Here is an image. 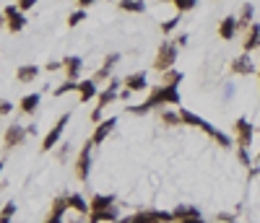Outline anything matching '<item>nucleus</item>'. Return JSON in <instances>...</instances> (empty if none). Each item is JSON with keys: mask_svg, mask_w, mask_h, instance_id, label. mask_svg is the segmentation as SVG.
<instances>
[{"mask_svg": "<svg viewBox=\"0 0 260 223\" xmlns=\"http://www.w3.org/2000/svg\"><path fill=\"white\" fill-rule=\"evenodd\" d=\"M68 207H73V210H75V213H81V215L91 213V202H86V200H83V195H78V192L68 195Z\"/></svg>", "mask_w": 260, "mask_h": 223, "instance_id": "16", "label": "nucleus"}, {"mask_svg": "<svg viewBox=\"0 0 260 223\" xmlns=\"http://www.w3.org/2000/svg\"><path fill=\"white\" fill-rule=\"evenodd\" d=\"M11 112H13V104L3 99V101H0V117H3V114H11Z\"/></svg>", "mask_w": 260, "mask_h": 223, "instance_id": "34", "label": "nucleus"}, {"mask_svg": "<svg viewBox=\"0 0 260 223\" xmlns=\"http://www.w3.org/2000/svg\"><path fill=\"white\" fill-rule=\"evenodd\" d=\"M117 63H120V55H117V52H115V55H110V57L104 60V65L94 73V78H91V81H94L97 86H99L102 81H107V78H110V73H112V68H115Z\"/></svg>", "mask_w": 260, "mask_h": 223, "instance_id": "12", "label": "nucleus"}, {"mask_svg": "<svg viewBox=\"0 0 260 223\" xmlns=\"http://www.w3.org/2000/svg\"><path fill=\"white\" fill-rule=\"evenodd\" d=\"M0 223H11V218H6V215H0Z\"/></svg>", "mask_w": 260, "mask_h": 223, "instance_id": "44", "label": "nucleus"}, {"mask_svg": "<svg viewBox=\"0 0 260 223\" xmlns=\"http://www.w3.org/2000/svg\"><path fill=\"white\" fill-rule=\"evenodd\" d=\"M182 81V73L180 70H166L164 73V81H161V86H172V88H177V83Z\"/></svg>", "mask_w": 260, "mask_h": 223, "instance_id": "25", "label": "nucleus"}, {"mask_svg": "<svg viewBox=\"0 0 260 223\" xmlns=\"http://www.w3.org/2000/svg\"><path fill=\"white\" fill-rule=\"evenodd\" d=\"M63 68H65V73H68V81H78V76H81V70H83V60L81 57H65L63 60Z\"/></svg>", "mask_w": 260, "mask_h": 223, "instance_id": "13", "label": "nucleus"}, {"mask_svg": "<svg viewBox=\"0 0 260 223\" xmlns=\"http://www.w3.org/2000/svg\"><path fill=\"white\" fill-rule=\"evenodd\" d=\"M3 16L8 21V29L11 32H21V29L26 26V19H24V13H19V6H8L3 11Z\"/></svg>", "mask_w": 260, "mask_h": 223, "instance_id": "9", "label": "nucleus"}, {"mask_svg": "<svg viewBox=\"0 0 260 223\" xmlns=\"http://www.w3.org/2000/svg\"><path fill=\"white\" fill-rule=\"evenodd\" d=\"M91 148H94V143H83V148L78 151V158H75V176H78L81 182L89 179V169H91Z\"/></svg>", "mask_w": 260, "mask_h": 223, "instance_id": "6", "label": "nucleus"}, {"mask_svg": "<svg viewBox=\"0 0 260 223\" xmlns=\"http://www.w3.org/2000/svg\"><path fill=\"white\" fill-rule=\"evenodd\" d=\"M117 96H120V81H110V86H107L104 91L97 96V104H99V109H104L107 104H112Z\"/></svg>", "mask_w": 260, "mask_h": 223, "instance_id": "11", "label": "nucleus"}, {"mask_svg": "<svg viewBox=\"0 0 260 223\" xmlns=\"http://www.w3.org/2000/svg\"><path fill=\"white\" fill-rule=\"evenodd\" d=\"M180 91L177 88H172V86H159V88H154L151 91V96L143 101V104H138V107H128L133 114H146V112H151V109H156V107H180Z\"/></svg>", "mask_w": 260, "mask_h": 223, "instance_id": "1", "label": "nucleus"}, {"mask_svg": "<svg viewBox=\"0 0 260 223\" xmlns=\"http://www.w3.org/2000/svg\"><path fill=\"white\" fill-rule=\"evenodd\" d=\"M91 3H94V0H78V6H81V11H83L86 6H91Z\"/></svg>", "mask_w": 260, "mask_h": 223, "instance_id": "42", "label": "nucleus"}, {"mask_svg": "<svg viewBox=\"0 0 260 223\" xmlns=\"http://www.w3.org/2000/svg\"><path fill=\"white\" fill-rule=\"evenodd\" d=\"M242 47H244V52H247V55H250L252 50H257V47H260V26H257V24H250L247 39H244Z\"/></svg>", "mask_w": 260, "mask_h": 223, "instance_id": "17", "label": "nucleus"}, {"mask_svg": "<svg viewBox=\"0 0 260 223\" xmlns=\"http://www.w3.org/2000/svg\"><path fill=\"white\" fill-rule=\"evenodd\" d=\"M0 215L13 218V215H16V202H6V205H3V210H0Z\"/></svg>", "mask_w": 260, "mask_h": 223, "instance_id": "33", "label": "nucleus"}, {"mask_svg": "<svg viewBox=\"0 0 260 223\" xmlns=\"http://www.w3.org/2000/svg\"><path fill=\"white\" fill-rule=\"evenodd\" d=\"M161 122H166V125H177V122H180V114H172V112H161Z\"/></svg>", "mask_w": 260, "mask_h": 223, "instance_id": "32", "label": "nucleus"}, {"mask_svg": "<svg viewBox=\"0 0 260 223\" xmlns=\"http://www.w3.org/2000/svg\"><path fill=\"white\" fill-rule=\"evenodd\" d=\"M175 213H164V210H143V213H135L130 218H122L115 223H172Z\"/></svg>", "mask_w": 260, "mask_h": 223, "instance_id": "4", "label": "nucleus"}, {"mask_svg": "<svg viewBox=\"0 0 260 223\" xmlns=\"http://www.w3.org/2000/svg\"><path fill=\"white\" fill-rule=\"evenodd\" d=\"M125 86H128V91H130V94H133V91H143V88L148 86L146 73L141 70V73H133V76H128V78H125Z\"/></svg>", "mask_w": 260, "mask_h": 223, "instance_id": "15", "label": "nucleus"}, {"mask_svg": "<svg viewBox=\"0 0 260 223\" xmlns=\"http://www.w3.org/2000/svg\"><path fill=\"white\" fill-rule=\"evenodd\" d=\"M175 218L177 220H182V218H201V210L193 207V205H180L177 210H175Z\"/></svg>", "mask_w": 260, "mask_h": 223, "instance_id": "23", "label": "nucleus"}, {"mask_svg": "<svg viewBox=\"0 0 260 223\" xmlns=\"http://www.w3.org/2000/svg\"><path fill=\"white\" fill-rule=\"evenodd\" d=\"M68 120H70V112H65L60 120L55 122V127L44 135V140H42V151H52V148L57 145V140L63 138V130H65V125H68Z\"/></svg>", "mask_w": 260, "mask_h": 223, "instance_id": "5", "label": "nucleus"}, {"mask_svg": "<svg viewBox=\"0 0 260 223\" xmlns=\"http://www.w3.org/2000/svg\"><path fill=\"white\" fill-rule=\"evenodd\" d=\"M75 88H78V83H75V81H65L63 86L55 88V96H63V94H68V91H75Z\"/></svg>", "mask_w": 260, "mask_h": 223, "instance_id": "27", "label": "nucleus"}, {"mask_svg": "<svg viewBox=\"0 0 260 223\" xmlns=\"http://www.w3.org/2000/svg\"><path fill=\"white\" fill-rule=\"evenodd\" d=\"M237 19H232V16H226L224 21H221V26H219V37L221 39H232L234 34H237Z\"/></svg>", "mask_w": 260, "mask_h": 223, "instance_id": "20", "label": "nucleus"}, {"mask_svg": "<svg viewBox=\"0 0 260 223\" xmlns=\"http://www.w3.org/2000/svg\"><path fill=\"white\" fill-rule=\"evenodd\" d=\"M75 91H78V99H81V101H91L94 96H99V94H97V83H94V81H81Z\"/></svg>", "mask_w": 260, "mask_h": 223, "instance_id": "18", "label": "nucleus"}, {"mask_svg": "<svg viewBox=\"0 0 260 223\" xmlns=\"http://www.w3.org/2000/svg\"><path fill=\"white\" fill-rule=\"evenodd\" d=\"M68 210V197H57L55 202H52V213H57V215H63Z\"/></svg>", "mask_w": 260, "mask_h": 223, "instance_id": "28", "label": "nucleus"}, {"mask_svg": "<svg viewBox=\"0 0 260 223\" xmlns=\"http://www.w3.org/2000/svg\"><path fill=\"white\" fill-rule=\"evenodd\" d=\"M180 223H206L203 218H182Z\"/></svg>", "mask_w": 260, "mask_h": 223, "instance_id": "40", "label": "nucleus"}, {"mask_svg": "<svg viewBox=\"0 0 260 223\" xmlns=\"http://www.w3.org/2000/svg\"><path fill=\"white\" fill-rule=\"evenodd\" d=\"M255 70V63H252V57L244 52V55H239L237 60L232 63V73H239V76H250V73Z\"/></svg>", "mask_w": 260, "mask_h": 223, "instance_id": "14", "label": "nucleus"}, {"mask_svg": "<svg viewBox=\"0 0 260 223\" xmlns=\"http://www.w3.org/2000/svg\"><path fill=\"white\" fill-rule=\"evenodd\" d=\"M99 117H102V109H99V107H97V109H94V112H91V120H94V122H99Z\"/></svg>", "mask_w": 260, "mask_h": 223, "instance_id": "41", "label": "nucleus"}, {"mask_svg": "<svg viewBox=\"0 0 260 223\" xmlns=\"http://www.w3.org/2000/svg\"><path fill=\"white\" fill-rule=\"evenodd\" d=\"M39 101H42L39 94H29V96H24V99H21V112H24V114H34L37 107H39Z\"/></svg>", "mask_w": 260, "mask_h": 223, "instance_id": "22", "label": "nucleus"}, {"mask_svg": "<svg viewBox=\"0 0 260 223\" xmlns=\"http://www.w3.org/2000/svg\"><path fill=\"white\" fill-rule=\"evenodd\" d=\"M120 8L122 11H130V13H143L146 3H141V0H120Z\"/></svg>", "mask_w": 260, "mask_h": 223, "instance_id": "24", "label": "nucleus"}, {"mask_svg": "<svg viewBox=\"0 0 260 223\" xmlns=\"http://www.w3.org/2000/svg\"><path fill=\"white\" fill-rule=\"evenodd\" d=\"M250 21H252V6L247 3L242 8V16L237 19V26H250Z\"/></svg>", "mask_w": 260, "mask_h": 223, "instance_id": "26", "label": "nucleus"}, {"mask_svg": "<svg viewBox=\"0 0 260 223\" xmlns=\"http://www.w3.org/2000/svg\"><path fill=\"white\" fill-rule=\"evenodd\" d=\"M177 114H180V122H185V125H195V127H201V130H203V132H208V135H211L213 140H216L219 145H224V148H229V145H232V138H229V135H224L221 130H216V127H213L211 122L201 120V117H198V114H193V112H188V109H180Z\"/></svg>", "mask_w": 260, "mask_h": 223, "instance_id": "2", "label": "nucleus"}, {"mask_svg": "<svg viewBox=\"0 0 260 223\" xmlns=\"http://www.w3.org/2000/svg\"><path fill=\"white\" fill-rule=\"evenodd\" d=\"M117 125V117H110V120H104V122H99L97 125V130H94V135H91V143L94 145H102L104 143V138L112 132V127Z\"/></svg>", "mask_w": 260, "mask_h": 223, "instance_id": "10", "label": "nucleus"}, {"mask_svg": "<svg viewBox=\"0 0 260 223\" xmlns=\"http://www.w3.org/2000/svg\"><path fill=\"white\" fill-rule=\"evenodd\" d=\"M26 135H29L26 127H21V125H11V127L6 130V135H3V143H6V148L11 151V148H19V145L26 140Z\"/></svg>", "mask_w": 260, "mask_h": 223, "instance_id": "8", "label": "nucleus"}, {"mask_svg": "<svg viewBox=\"0 0 260 223\" xmlns=\"http://www.w3.org/2000/svg\"><path fill=\"white\" fill-rule=\"evenodd\" d=\"M221 220H226V223H237V220H232V218H229V215H221Z\"/></svg>", "mask_w": 260, "mask_h": 223, "instance_id": "43", "label": "nucleus"}, {"mask_svg": "<svg viewBox=\"0 0 260 223\" xmlns=\"http://www.w3.org/2000/svg\"><path fill=\"white\" fill-rule=\"evenodd\" d=\"M239 158H242L244 166H250V156H247V151H242V148H239Z\"/></svg>", "mask_w": 260, "mask_h": 223, "instance_id": "36", "label": "nucleus"}, {"mask_svg": "<svg viewBox=\"0 0 260 223\" xmlns=\"http://www.w3.org/2000/svg\"><path fill=\"white\" fill-rule=\"evenodd\" d=\"M175 44H177V47H185V44H188V34H180Z\"/></svg>", "mask_w": 260, "mask_h": 223, "instance_id": "37", "label": "nucleus"}, {"mask_svg": "<svg viewBox=\"0 0 260 223\" xmlns=\"http://www.w3.org/2000/svg\"><path fill=\"white\" fill-rule=\"evenodd\" d=\"M172 3L177 6L180 13H185V11H193V8H195V0H172Z\"/></svg>", "mask_w": 260, "mask_h": 223, "instance_id": "29", "label": "nucleus"}, {"mask_svg": "<svg viewBox=\"0 0 260 223\" xmlns=\"http://www.w3.org/2000/svg\"><path fill=\"white\" fill-rule=\"evenodd\" d=\"M177 24H180V16H175V19H169V21H164V24H161V32H164V34L175 32V29H177Z\"/></svg>", "mask_w": 260, "mask_h": 223, "instance_id": "31", "label": "nucleus"}, {"mask_svg": "<svg viewBox=\"0 0 260 223\" xmlns=\"http://www.w3.org/2000/svg\"><path fill=\"white\" fill-rule=\"evenodd\" d=\"M47 223H63V215H57V213H50Z\"/></svg>", "mask_w": 260, "mask_h": 223, "instance_id": "38", "label": "nucleus"}, {"mask_svg": "<svg viewBox=\"0 0 260 223\" xmlns=\"http://www.w3.org/2000/svg\"><path fill=\"white\" fill-rule=\"evenodd\" d=\"M60 68H63V63H57V60L47 63V70H60Z\"/></svg>", "mask_w": 260, "mask_h": 223, "instance_id": "39", "label": "nucleus"}, {"mask_svg": "<svg viewBox=\"0 0 260 223\" xmlns=\"http://www.w3.org/2000/svg\"><path fill=\"white\" fill-rule=\"evenodd\" d=\"M34 3H37V0H16L19 11H29V8H34Z\"/></svg>", "mask_w": 260, "mask_h": 223, "instance_id": "35", "label": "nucleus"}, {"mask_svg": "<svg viewBox=\"0 0 260 223\" xmlns=\"http://www.w3.org/2000/svg\"><path fill=\"white\" fill-rule=\"evenodd\" d=\"M0 171H3V161H0Z\"/></svg>", "mask_w": 260, "mask_h": 223, "instance_id": "45", "label": "nucleus"}, {"mask_svg": "<svg viewBox=\"0 0 260 223\" xmlns=\"http://www.w3.org/2000/svg\"><path fill=\"white\" fill-rule=\"evenodd\" d=\"M234 132H237V145L242 148V151H247L250 143H252V125L244 120V117H239V120L234 122Z\"/></svg>", "mask_w": 260, "mask_h": 223, "instance_id": "7", "label": "nucleus"}, {"mask_svg": "<svg viewBox=\"0 0 260 223\" xmlns=\"http://www.w3.org/2000/svg\"><path fill=\"white\" fill-rule=\"evenodd\" d=\"M81 21H86V11H75V13H70V19H68V26H78Z\"/></svg>", "mask_w": 260, "mask_h": 223, "instance_id": "30", "label": "nucleus"}, {"mask_svg": "<svg viewBox=\"0 0 260 223\" xmlns=\"http://www.w3.org/2000/svg\"><path fill=\"white\" fill-rule=\"evenodd\" d=\"M89 215H91L89 223H104V220H112V223H115L120 213L115 210V207H107V210H91Z\"/></svg>", "mask_w": 260, "mask_h": 223, "instance_id": "19", "label": "nucleus"}, {"mask_svg": "<svg viewBox=\"0 0 260 223\" xmlns=\"http://www.w3.org/2000/svg\"><path fill=\"white\" fill-rule=\"evenodd\" d=\"M37 76H39V68H37V65H21L19 73H16V78H19L21 83H32Z\"/></svg>", "mask_w": 260, "mask_h": 223, "instance_id": "21", "label": "nucleus"}, {"mask_svg": "<svg viewBox=\"0 0 260 223\" xmlns=\"http://www.w3.org/2000/svg\"><path fill=\"white\" fill-rule=\"evenodd\" d=\"M177 44L175 42H166V44H161L159 47V52H156V60H154V68L159 70V73H166V70H172V65H175V60H177Z\"/></svg>", "mask_w": 260, "mask_h": 223, "instance_id": "3", "label": "nucleus"}]
</instances>
